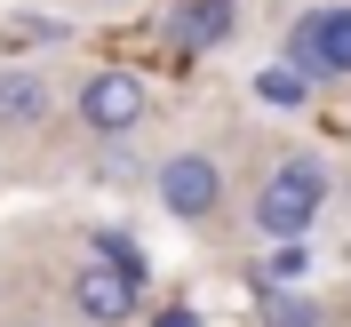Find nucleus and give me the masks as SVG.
<instances>
[{
    "label": "nucleus",
    "instance_id": "nucleus-1",
    "mask_svg": "<svg viewBox=\"0 0 351 327\" xmlns=\"http://www.w3.org/2000/svg\"><path fill=\"white\" fill-rule=\"evenodd\" d=\"M328 192H335V175H328V160H319V152L271 160V168H263V184H256V199H247V232H256L263 247H295L311 223H319Z\"/></svg>",
    "mask_w": 351,
    "mask_h": 327
},
{
    "label": "nucleus",
    "instance_id": "nucleus-2",
    "mask_svg": "<svg viewBox=\"0 0 351 327\" xmlns=\"http://www.w3.org/2000/svg\"><path fill=\"white\" fill-rule=\"evenodd\" d=\"M152 192L160 208H168L176 223H199V232H216L223 208H232V175H223L216 152H199V144H184V152H168L152 168Z\"/></svg>",
    "mask_w": 351,
    "mask_h": 327
},
{
    "label": "nucleus",
    "instance_id": "nucleus-3",
    "mask_svg": "<svg viewBox=\"0 0 351 327\" xmlns=\"http://www.w3.org/2000/svg\"><path fill=\"white\" fill-rule=\"evenodd\" d=\"M144 112H152V88H144V72H88L80 96H72V120H80V136H96V144H120V136L144 128Z\"/></svg>",
    "mask_w": 351,
    "mask_h": 327
},
{
    "label": "nucleus",
    "instance_id": "nucleus-4",
    "mask_svg": "<svg viewBox=\"0 0 351 327\" xmlns=\"http://www.w3.org/2000/svg\"><path fill=\"white\" fill-rule=\"evenodd\" d=\"M287 64H304L311 80H351V0H319L287 24Z\"/></svg>",
    "mask_w": 351,
    "mask_h": 327
},
{
    "label": "nucleus",
    "instance_id": "nucleus-5",
    "mask_svg": "<svg viewBox=\"0 0 351 327\" xmlns=\"http://www.w3.org/2000/svg\"><path fill=\"white\" fill-rule=\"evenodd\" d=\"M136 311H144V280H128V271L80 256V271H72V319H88V327H128Z\"/></svg>",
    "mask_w": 351,
    "mask_h": 327
},
{
    "label": "nucleus",
    "instance_id": "nucleus-6",
    "mask_svg": "<svg viewBox=\"0 0 351 327\" xmlns=\"http://www.w3.org/2000/svg\"><path fill=\"white\" fill-rule=\"evenodd\" d=\"M56 120V88L32 64H0V136H40Z\"/></svg>",
    "mask_w": 351,
    "mask_h": 327
},
{
    "label": "nucleus",
    "instance_id": "nucleus-7",
    "mask_svg": "<svg viewBox=\"0 0 351 327\" xmlns=\"http://www.w3.org/2000/svg\"><path fill=\"white\" fill-rule=\"evenodd\" d=\"M232 24H240L232 0H184V8L168 16V40H176V48H223V40H232Z\"/></svg>",
    "mask_w": 351,
    "mask_h": 327
},
{
    "label": "nucleus",
    "instance_id": "nucleus-8",
    "mask_svg": "<svg viewBox=\"0 0 351 327\" xmlns=\"http://www.w3.org/2000/svg\"><path fill=\"white\" fill-rule=\"evenodd\" d=\"M311 88H319V80H311L304 64H287V56H271V64L256 72V96H263L271 112H304V104H311Z\"/></svg>",
    "mask_w": 351,
    "mask_h": 327
},
{
    "label": "nucleus",
    "instance_id": "nucleus-9",
    "mask_svg": "<svg viewBox=\"0 0 351 327\" xmlns=\"http://www.w3.org/2000/svg\"><path fill=\"white\" fill-rule=\"evenodd\" d=\"M88 256L112 263V271H128V280H152V256L128 240V223H96V232H88Z\"/></svg>",
    "mask_w": 351,
    "mask_h": 327
},
{
    "label": "nucleus",
    "instance_id": "nucleus-10",
    "mask_svg": "<svg viewBox=\"0 0 351 327\" xmlns=\"http://www.w3.org/2000/svg\"><path fill=\"white\" fill-rule=\"evenodd\" d=\"M256 319H263V327H319V304H311L304 287H263Z\"/></svg>",
    "mask_w": 351,
    "mask_h": 327
},
{
    "label": "nucleus",
    "instance_id": "nucleus-11",
    "mask_svg": "<svg viewBox=\"0 0 351 327\" xmlns=\"http://www.w3.org/2000/svg\"><path fill=\"white\" fill-rule=\"evenodd\" d=\"M152 327H199V319H192V311H160Z\"/></svg>",
    "mask_w": 351,
    "mask_h": 327
},
{
    "label": "nucleus",
    "instance_id": "nucleus-12",
    "mask_svg": "<svg viewBox=\"0 0 351 327\" xmlns=\"http://www.w3.org/2000/svg\"><path fill=\"white\" fill-rule=\"evenodd\" d=\"M96 8H128V0H96Z\"/></svg>",
    "mask_w": 351,
    "mask_h": 327
}]
</instances>
